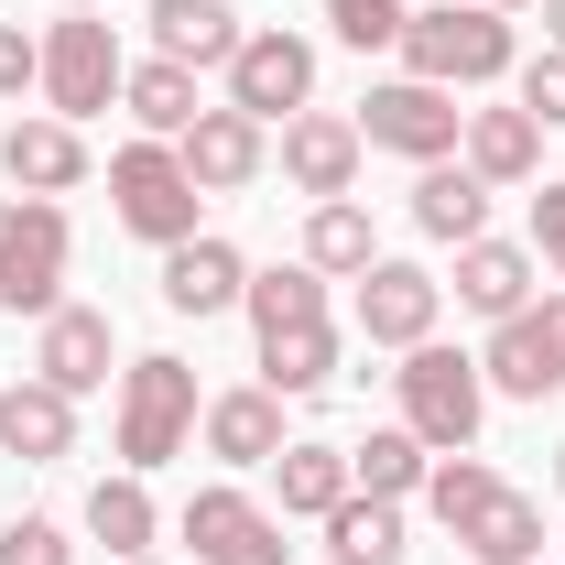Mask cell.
Segmentation results:
<instances>
[{"mask_svg":"<svg viewBox=\"0 0 565 565\" xmlns=\"http://www.w3.org/2000/svg\"><path fill=\"white\" fill-rule=\"evenodd\" d=\"M392 381H403V424H414L435 457H468V446H479L490 381H479V359H468V349H435V338H424V349H403Z\"/></svg>","mask_w":565,"mask_h":565,"instance_id":"obj_1","label":"cell"},{"mask_svg":"<svg viewBox=\"0 0 565 565\" xmlns=\"http://www.w3.org/2000/svg\"><path fill=\"white\" fill-rule=\"evenodd\" d=\"M403 66H414L424 87H490V76H511V22L479 11V0H468V11H457V0H446V11H414V22H403Z\"/></svg>","mask_w":565,"mask_h":565,"instance_id":"obj_2","label":"cell"},{"mask_svg":"<svg viewBox=\"0 0 565 565\" xmlns=\"http://www.w3.org/2000/svg\"><path fill=\"white\" fill-rule=\"evenodd\" d=\"M109 196H120V228L152 239V250H174V239H196V174L174 163V141H120L109 152Z\"/></svg>","mask_w":565,"mask_h":565,"instance_id":"obj_3","label":"cell"},{"mask_svg":"<svg viewBox=\"0 0 565 565\" xmlns=\"http://www.w3.org/2000/svg\"><path fill=\"white\" fill-rule=\"evenodd\" d=\"M185 435H196V370L185 359H131L120 370V457H131V479L141 468H163V457H185Z\"/></svg>","mask_w":565,"mask_h":565,"instance_id":"obj_4","label":"cell"},{"mask_svg":"<svg viewBox=\"0 0 565 565\" xmlns=\"http://www.w3.org/2000/svg\"><path fill=\"white\" fill-rule=\"evenodd\" d=\"M0 305L11 316L66 305V207L55 196H0Z\"/></svg>","mask_w":565,"mask_h":565,"instance_id":"obj_5","label":"cell"},{"mask_svg":"<svg viewBox=\"0 0 565 565\" xmlns=\"http://www.w3.org/2000/svg\"><path fill=\"white\" fill-rule=\"evenodd\" d=\"M359 141H370V152H403V163H446V152L468 141V109H457L446 87H424V76H392V87L359 98Z\"/></svg>","mask_w":565,"mask_h":565,"instance_id":"obj_6","label":"cell"},{"mask_svg":"<svg viewBox=\"0 0 565 565\" xmlns=\"http://www.w3.org/2000/svg\"><path fill=\"white\" fill-rule=\"evenodd\" d=\"M120 44H109V22L98 11H66L55 33H44V98H55V120H87V109H109L120 98Z\"/></svg>","mask_w":565,"mask_h":565,"instance_id":"obj_7","label":"cell"},{"mask_svg":"<svg viewBox=\"0 0 565 565\" xmlns=\"http://www.w3.org/2000/svg\"><path fill=\"white\" fill-rule=\"evenodd\" d=\"M305 98H316V44H305V33H239V55H228V109L294 120Z\"/></svg>","mask_w":565,"mask_h":565,"instance_id":"obj_8","label":"cell"},{"mask_svg":"<svg viewBox=\"0 0 565 565\" xmlns=\"http://www.w3.org/2000/svg\"><path fill=\"white\" fill-rule=\"evenodd\" d=\"M435 305H446V282L424 262H370L359 273V338L370 349H424L435 338Z\"/></svg>","mask_w":565,"mask_h":565,"instance_id":"obj_9","label":"cell"},{"mask_svg":"<svg viewBox=\"0 0 565 565\" xmlns=\"http://www.w3.org/2000/svg\"><path fill=\"white\" fill-rule=\"evenodd\" d=\"M185 544H196V565H282V522L250 490H196L185 500Z\"/></svg>","mask_w":565,"mask_h":565,"instance_id":"obj_10","label":"cell"},{"mask_svg":"<svg viewBox=\"0 0 565 565\" xmlns=\"http://www.w3.org/2000/svg\"><path fill=\"white\" fill-rule=\"evenodd\" d=\"M282 174L327 207V196H349L359 185V120H338V109H294L282 120Z\"/></svg>","mask_w":565,"mask_h":565,"instance_id":"obj_11","label":"cell"},{"mask_svg":"<svg viewBox=\"0 0 565 565\" xmlns=\"http://www.w3.org/2000/svg\"><path fill=\"white\" fill-rule=\"evenodd\" d=\"M174 163L196 174V196H228V185L262 174V120L250 109H196V131L174 141Z\"/></svg>","mask_w":565,"mask_h":565,"instance_id":"obj_12","label":"cell"},{"mask_svg":"<svg viewBox=\"0 0 565 565\" xmlns=\"http://www.w3.org/2000/svg\"><path fill=\"white\" fill-rule=\"evenodd\" d=\"M239 294H250V262H239L228 239L196 228V239H174V250H163V305H174V316H228Z\"/></svg>","mask_w":565,"mask_h":565,"instance_id":"obj_13","label":"cell"},{"mask_svg":"<svg viewBox=\"0 0 565 565\" xmlns=\"http://www.w3.org/2000/svg\"><path fill=\"white\" fill-rule=\"evenodd\" d=\"M0 446H11L22 468H55V457L76 446V403L44 381V370H33V381H0Z\"/></svg>","mask_w":565,"mask_h":565,"instance_id":"obj_14","label":"cell"},{"mask_svg":"<svg viewBox=\"0 0 565 565\" xmlns=\"http://www.w3.org/2000/svg\"><path fill=\"white\" fill-rule=\"evenodd\" d=\"M109 349H120V338H109V316H98V305H55V316H44L33 370H44V381L76 403V392H98V381H109Z\"/></svg>","mask_w":565,"mask_h":565,"instance_id":"obj_15","label":"cell"},{"mask_svg":"<svg viewBox=\"0 0 565 565\" xmlns=\"http://www.w3.org/2000/svg\"><path fill=\"white\" fill-rule=\"evenodd\" d=\"M0 174H11L22 196H66L76 174H87L76 120H11V131H0Z\"/></svg>","mask_w":565,"mask_h":565,"instance_id":"obj_16","label":"cell"},{"mask_svg":"<svg viewBox=\"0 0 565 565\" xmlns=\"http://www.w3.org/2000/svg\"><path fill=\"white\" fill-rule=\"evenodd\" d=\"M457 305H468V316H522V305H533V250H522V239H468V250H457Z\"/></svg>","mask_w":565,"mask_h":565,"instance_id":"obj_17","label":"cell"},{"mask_svg":"<svg viewBox=\"0 0 565 565\" xmlns=\"http://www.w3.org/2000/svg\"><path fill=\"white\" fill-rule=\"evenodd\" d=\"M479 381H490V392H511V403H544V392H565V359L544 349V327H533V305H522V316H500V327H490V359H479Z\"/></svg>","mask_w":565,"mask_h":565,"instance_id":"obj_18","label":"cell"},{"mask_svg":"<svg viewBox=\"0 0 565 565\" xmlns=\"http://www.w3.org/2000/svg\"><path fill=\"white\" fill-rule=\"evenodd\" d=\"M207 457H228V468H273V457H282V392H273V381L207 403Z\"/></svg>","mask_w":565,"mask_h":565,"instance_id":"obj_19","label":"cell"},{"mask_svg":"<svg viewBox=\"0 0 565 565\" xmlns=\"http://www.w3.org/2000/svg\"><path fill=\"white\" fill-rule=\"evenodd\" d=\"M152 55H174V66H228V55H239V11H228V0H152Z\"/></svg>","mask_w":565,"mask_h":565,"instance_id":"obj_20","label":"cell"},{"mask_svg":"<svg viewBox=\"0 0 565 565\" xmlns=\"http://www.w3.org/2000/svg\"><path fill=\"white\" fill-rule=\"evenodd\" d=\"M414 228L424 239H490V185L468 174V163H424V185H414Z\"/></svg>","mask_w":565,"mask_h":565,"instance_id":"obj_21","label":"cell"},{"mask_svg":"<svg viewBox=\"0 0 565 565\" xmlns=\"http://www.w3.org/2000/svg\"><path fill=\"white\" fill-rule=\"evenodd\" d=\"M533 163H544V120L533 109H479L468 120V174L479 185H533Z\"/></svg>","mask_w":565,"mask_h":565,"instance_id":"obj_22","label":"cell"},{"mask_svg":"<svg viewBox=\"0 0 565 565\" xmlns=\"http://www.w3.org/2000/svg\"><path fill=\"white\" fill-rule=\"evenodd\" d=\"M273 490L294 522H327L338 500H349V446H327V435H305V446H282L273 457Z\"/></svg>","mask_w":565,"mask_h":565,"instance_id":"obj_23","label":"cell"},{"mask_svg":"<svg viewBox=\"0 0 565 565\" xmlns=\"http://www.w3.org/2000/svg\"><path fill=\"white\" fill-rule=\"evenodd\" d=\"M120 98H131L141 141H185V131H196V66H174V55L131 66V76H120Z\"/></svg>","mask_w":565,"mask_h":565,"instance_id":"obj_24","label":"cell"},{"mask_svg":"<svg viewBox=\"0 0 565 565\" xmlns=\"http://www.w3.org/2000/svg\"><path fill=\"white\" fill-rule=\"evenodd\" d=\"M327 544H338V565H403L414 555V544H403V500L349 490L338 511H327Z\"/></svg>","mask_w":565,"mask_h":565,"instance_id":"obj_25","label":"cell"},{"mask_svg":"<svg viewBox=\"0 0 565 565\" xmlns=\"http://www.w3.org/2000/svg\"><path fill=\"white\" fill-rule=\"evenodd\" d=\"M262 381H273V392H327V381H338V327H327V316H316V327H273V338H262Z\"/></svg>","mask_w":565,"mask_h":565,"instance_id":"obj_26","label":"cell"},{"mask_svg":"<svg viewBox=\"0 0 565 565\" xmlns=\"http://www.w3.org/2000/svg\"><path fill=\"white\" fill-rule=\"evenodd\" d=\"M457 544H468L479 565H544V511H533L522 490H500L490 511H479V522L457 533Z\"/></svg>","mask_w":565,"mask_h":565,"instance_id":"obj_27","label":"cell"},{"mask_svg":"<svg viewBox=\"0 0 565 565\" xmlns=\"http://www.w3.org/2000/svg\"><path fill=\"white\" fill-rule=\"evenodd\" d=\"M349 490H370V500L424 490V435H414V424H381L370 446H349Z\"/></svg>","mask_w":565,"mask_h":565,"instance_id":"obj_28","label":"cell"},{"mask_svg":"<svg viewBox=\"0 0 565 565\" xmlns=\"http://www.w3.org/2000/svg\"><path fill=\"white\" fill-rule=\"evenodd\" d=\"M305 262H316V273H370V262H381V250H370V207L327 196V207L305 217Z\"/></svg>","mask_w":565,"mask_h":565,"instance_id":"obj_29","label":"cell"},{"mask_svg":"<svg viewBox=\"0 0 565 565\" xmlns=\"http://www.w3.org/2000/svg\"><path fill=\"white\" fill-rule=\"evenodd\" d=\"M239 305H250V327H262V338H273V327H316V316H327V273H316V262H294V273H262Z\"/></svg>","mask_w":565,"mask_h":565,"instance_id":"obj_30","label":"cell"},{"mask_svg":"<svg viewBox=\"0 0 565 565\" xmlns=\"http://www.w3.org/2000/svg\"><path fill=\"white\" fill-rule=\"evenodd\" d=\"M87 533H98L109 555H141V544H152V490H141V479H98V490H87Z\"/></svg>","mask_w":565,"mask_h":565,"instance_id":"obj_31","label":"cell"},{"mask_svg":"<svg viewBox=\"0 0 565 565\" xmlns=\"http://www.w3.org/2000/svg\"><path fill=\"white\" fill-rule=\"evenodd\" d=\"M490 500H500V479L479 468V457H446V468H424V511H435L446 533H468V522H479Z\"/></svg>","mask_w":565,"mask_h":565,"instance_id":"obj_32","label":"cell"},{"mask_svg":"<svg viewBox=\"0 0 565 565\" xmlns=\"http://www.w3.org/2000/svg\"><path fill=\"white\" fill-rule=\"evenodd\" d=\"M327 22H338V44L370 55V44H403V22H414V11H403V0H327Z\"/></svg>","mask_w":565,"mask_h":565,"instance_id":"obj_33","label":"cell"},{"mask_svg":"<svg viewBox=\"0 0 565 565\" xmlns=\"http://www.w3.org/2000/svg\"><path fill=\"white\" fill-rule=\"evenodd\" d=\"M0 565H76V544L55 533V522L22 511V522H0Z\"/></svg>","mask_w":565,"mask_h":565,"instance_id":"obj_34","label":"cell"},{"mask_svg":"<svg viewBox=\"0 0 565 565\" xmlns=\"http://www.w3.org/2000/svg\"><path fill=\"white\" fill-rule=\"evenodd\" d=\"M522 109H533L544 131H565V55H533V66H522Z\"/></svg>","mask_w":565,"mask_h":565,"instance_id":"obj_35","label":"cell"},{"mask_svg":"<svg viewBox=\"0 0 565 565\" xmlns=\"http://www.w3.org/2000/svg\"><path fill=\"white\" fill-rule=\"evenodd\" d=\"M22 87H44V44L22 22H0V98H22Z\"/></svg>","mask_w":565,"mask_h":565,"instance_id":"obj_36","label":"cell"},{"mask_svg":"<svg viewBox=\"0 0 565 565\" xmlns=\"http://www.w3.org/2000/svg\"><path fill=\"white\" fill-rule=\"evenodd\" d=\"M533 262H555V273H565V185L533 196Z\"/></svg>","mask_w":565,"mask_h":565,"instance_id":"obj_37","label":"cell"},{"mask_svg":"<svg viewBox=\"0 0 565 565\" xmlns=\"http://www.w3.org/2000/svg\"><path fill=\"white\" fill-rule=\"evenodd\" d=\"M533 327H544V349L565 359V294H544V305H533Z\"/></svg>","mask_w":565,"mask_h":565,"instance_id":"obj_38","label":"cell"},{"mask_svg":"<svg viewBox=\"0 0 565 565\" xmlns=\"http://www.w3.org/2000/svg\"><path fill=\"white\" fill-rule=\"evenodd\" d=\"M544 33H555V55H565V0H544Z\"/></svg>","mask_w":565,"mask_h":565,"instance_id":"obj_39","label":"cell"},{"mask_svg":"<svg viewBox=\"0 0 565 565\" xmlns=\"http://www.w3.org/2000/svg\"><path fill=\"white\" fill-rule=\"evenodd\" d=\"M66 11H98V0H66Z\"/></svg>","mask_w":565,"mask_h":565,"instance_id":"obj_40","label":"cell"},{"mask_svg":"<svg viewBox=\"0 0 565 565\" xmlns=\"http://www.w3.org/2000/svg\"><path fill=\"white\" fill-rule=\"evenodd\" d=\"M479 11H511V0H479Z\"/></svg>","mask_w":565,"mask_h":565,"instance_id":"obj_41","label":"cell"},{"mask_svg":"<svg viewBox=\"0 0 565 565\" xmlns=\"http://www.w3.org/2000/svg\"><path fill=\"white\" fill-rule=\"evenodd\" d=\"M555 490H565V457H555Z\"/></svg>","mask_w":565,"mask_h":565,"instance_id":"obj_42","label":"cell"},{"mask_svg":"<svg viewBox=\"0 0 565 565\" xmlns=\"http://www.w3.org/2000/svg\"><path fill=\"white\" fill-rule=\"evenodd\" d=\"M120 565H152V555H120Z\"/></svg>","mask_w":565,"mask_h":565,"instance_id":"obj_43","label":"cell"}]
</instances>
